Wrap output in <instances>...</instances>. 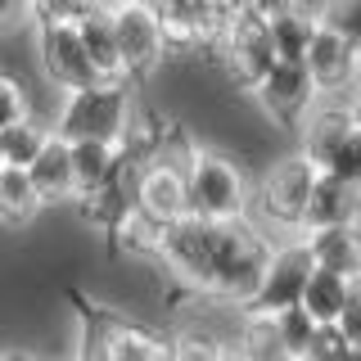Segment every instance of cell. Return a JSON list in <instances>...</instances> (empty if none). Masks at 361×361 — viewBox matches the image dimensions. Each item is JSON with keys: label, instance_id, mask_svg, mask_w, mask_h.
I'll use <instances>...</instances> for the list:
<instances>
[{"label": "cell", "instance_id": "1", "mask_svg": "<svg viewBox=\"0 0 361 361\" xmlns=\"http://www.w3.org/2000/svg\"><path fill=\"white\" fill-rule=\"evenodd\" d=\"M271 257V240L262 231H253L248 221H221L217 226V253H212V280L208 293L221 302H244L253 298L262 267Z\"/></svg>", "mask_w": 361, "mask_h": 361}, {"label": "cell", "instance_id": "2", "mask_svg": "<svg viewBox=\"0 0 361 361\" xmlns=\"http://www.w3.org/2000/svg\"><path fill=\"white\" fill-rule=\"evenodd\" d=\"M127 127H131L127 82H90L63 90L54 135H63V140H122Z\"/></svg>", "mask_w": 361, "mask_h": 361}, {"label": "cell", "instance_id": "3", "mask_svg": "<svg viewBox=\"0 0 361 361\" xmlns=\"http://www.w3.org/2000/svg\"><path fill=\"white\" fill-rule=\"evenodd\" d=\"M185 212L203 221H244L248 217L244 172L226 154L199 149L185 167Z\"/></svg>", "mask_w": 361, "mask_h": 361}, {"label": "cell", "instance_id": "4", "mask_svg": "<svg viewBox=\"0 0 361 361\" xmlns=\"http://www.w3.org/2000/svg\"><path fill=\"white\" fill-rule=\"evenodd\" d=\"M109 23H113V41H118V59H122V77H149L163 63V27L149 0H109Z\"/></svg>", "mask_w": 361, "mask_h": 361}, {"label": "cell", "instance_id": "5", "mask_svg": "<svg viewBox=\"0 0 361 361\" xmlns=\"http://www.w3.org/2000/svg\"><path fill=\"white\" fill-rule=\"evenodd\" d=\"M302 68H307L316 95H325V99H353L361 90V59L353 54V45L338 32H330L321 18H316L312 41L302 50Z\"/></svg>", "mask_w": 361, "mask_h": 361}, {"label": "cell", "instance_id": "6", "mask_svg": "<svg viewBox=\"0 0 361 361\" xmlns=\"http://www.w3.org/2000/svg\"><path fill=\"white\" fill-rule=\"evenodd\" d=\"M316 185V167L302 154L280 158L262 180L257 195V212L276 226V231H302V212H307V195Z\"/></svg>", "mask_w": 361, "mask_h": 361}, {"label": "cell", "instance_id": "7", "mask_svg": "<svg viewBox=\"0 0 361 361\" xmlns=\"http://www.w3.org/2000/svg\"><path fill=\"white\" fill-rule=\"evenodd\" d=\"M307 271H312V257L307 248H302V240L293 244H271V257L262 267V280H257L253 298L244 302L248 316H271V312H285L298 302L302 285H307Z\"/></svg>", "mask_w": 361, "mask_h": 361}, {"label": "cell", "instance_id": "8", "mask_svg": "<svg viewBox=\"0 0 361 361\" xmlns=\"http://www.w3.org/2000/svg\"><path fill=\"white\" fill-rule=\"evenodd\" d=\"M217 45H221L226 73H231L244 90H253L271 73V63H276V50H271V37H267V18L253 14V9L231 14V23H226V37Z\"/></svg>", "mask_w": 361, "mask_h": 361}, {"label": "cell", "instance_id": "9", "mask_svg": "<svg viewBox=\"0 0 361 361\" xmlns=\"http://www.w3.org/2000/svg\"><path fill=\"white\" fill-rule=\"evenodd\" d=\"M90 353L99 361H172V343L145 325L118 321V316L90 312Z\"/></svg>", "mask_w": 361, "mask_h": 361}, {"label": "cell", "instance_id": "10", "mask_svg": "<svg viewBox=\"0 0 361 361\" xmlns=\"http://www.w3.org/2000/svg\"><path fill=\"white\" fill-rule=\"evenodd\" d=\"M253 95H257V104H262V113L271 122H280V127L307 118V109L316 104V86H312L302 59H276L271 73L253 86Z\"/></svg>", "mask_w": 361, "mask_h": 361}, {"label": "cell", "instance_id": "11", "mask_svg": "<svg viewBox=\"0 0 361 361\" xmlns=\"http://www.w3.org/2000/svg\"><path fill=\"white\" fill-rule=\"evenodd\" d=\"M37 54H41V73L50 77L59 90H77L99 82L95 68H90L82 37H77V23H41L37 32Z\"/></svg>", "mask_w": 361, "mask_h": 361}, {"label": "cell", "instance_id": "12", "mask_svg": "<svg viewBox=\"0 0 361 361\" xmlns=\"http://www.w3.org/2000/svg\"><path fill=\"white\" fill-rule=\"evenodd\" d=\"M135 212H145L154 226L176 221L180 212H185V176H180L176 167L149 158V163L135 172Z\"/></svg>", "mask_w": 361, "mask_h": 361}, {"label": "cell", "instance_id": "13", "mask_svg": "<svg viewBox=\"0 0 361 361\" xmlns=\"http://www.w3.org/2000/svg\"><path fill=\"white\" fill-rule=\"evenodd\" d=\"M298 240L307 248L312 267L361 280V231L357 226H316V231H298Z\"/></svg>", "mask_w": 361, "mask_h": 361}, {"label": "cell", "instance_id": "14", "mask_svg": "<svg viewBox=\"0 0 361 361\" xmlns=\"http://www.w3.org/2000/svg\"><path fill=\"white\" fill-rule=\"evenodd\" d=\"M357 221H361V190L330 172H316L307 212H302V231H316V226H357Z\"/></svg>", "mask_w": 361, "mask_h": 361}, {"label": "cell", "instance_id": "15", "mask_svg": "<svg viewBox=\"0 0 361 361\" xmlns=\"http://www.w3.org/2000/svg\"><path fill=\"white\" fill-rule=\"evenodd\" d=\"M68 163H73V195H86L118 176L127 154L122 140H68Z\"/></svg>", "mask_w": 361, "mask_h": 361}, {"label": "cell", "instance_id": "16", "mask_svg": "<svg viewBox=\"0 0 361 361\" xmlns=\"http://www.w3.org/2000/svg\"><path fill=\"white\" fill-rule=\"evenodd\" d=\"M27 180L37 185L41 203H63L73 199V163H68V140L54 131H45L37 158L27 163Z\"/></svg>", "mask_w": 361, "mask_h": 361}, {"label": "cell", "instance_id": "17", "mask_svg": "<svg viewBox=\"0 0 361 361\" xmlns=\"http://www.w3.org/2000/svg\"><path fill=\"white\" fill-rule=\"evenodd\" d=\"M348 131H353V113H348V104H321V109L312 104L307 109V127H302V158L321 172Z\"/></svg>", "mask_w": 361, "mask_h": 361}, {"label": "cell", "instance_id": "18", "mask_svg": "<svg viewBox=\"0 0 361 361\" xmlns=\"http://www.w3.org/2000/svg\"><path fill=\"white\" fill-rule=\"evenodd\" d=\"M77 37H82V50L90 68H95L99 82H127L122 77V59H118V41H113V23H109V9H95L77 23Z\"/></svg>", "mask_w": 361, "mask_h": 361}, {"label": "cell", "instance_id": "19", "mask_svg": "<svg viewBox=\"0 0 361 361\" xmlns=\"http://www.w3.org/2000/svg\"><path fill=\"white\" fill-rule=\"evenodd\" d=\"M348 285H353V280L338 276V271L312 267L307 271V285H302V293H298V307L307 312L316 325H330L334 316H338V307H343V298H348Z\"/></svg>", "mask_w": 361, "mask_h": 361}, {"label": "cell", "instance_id": "20", "mask_svg": "<svg viewBox=\"0 0 361 361\" xmlns=\"http://www.w3.org/2000/svg\"><path fill=\"white\" fill-rule=\"evenodd\" d=\"M45 208L37 185L27 180V167H0V221L27 226Z\"/></svg>", "mask_w": 361, "mask_h": 361}, {"label": "cell", "instance_id": "21", "mask_svg": "<svg viewBox=\"0 0 361 361\" xmlns=\"http://www.w3.org/2000/svg\"><path fill=\"white\" fill-rule=\"evenodd\" d=\"M312 27H316V14H307L302 5L285 9V14H271L267 37H271L276 59H302V50H307V41H312Z\"/></svg>", "mask_w": 361, "mask_h": 361}, {"label": "cell", "instance_id": "22", "mask_svg": "<svg viewBox=\"0 0 361 361\" xmlns=\"http://www.w3.org/2000/svg\"><path fill=\"white\" fill-rule=\"evenodd\" d=\"M271 330H276L280 353H285L289 361H302V353H307V343L316 334V321L293 302V307H285V312H271Z\"/></svg>", "mask_w": 361, "mask_h": 361}, {"label": "cell", "instance_id": "23", "mask_svg": "<svg viewBox=\"0 0 361 361\" xmlns=\"http://www.w3.org/2000/svg\"><path fill=\"white\" fill-rule=\"evenodd\" d=\"M41 140H45V131H41L32 118H23V122H14V127H5V131H0V163H5V167H27L32 158H37Z\"/></svg>", "mask_w": 361, "mask_h": 361}, {"label": "cell", "instance_id": "24", "mask_svg": "<svg viewBox=\"0 0 361 361\" xmlns=\"http://www.w3.org/2000/svg\"><path fill=\"white\" fill-rule=\"evenodd\" d=\"M321 23L330 32H338V37L353 45V54L361 59V0H325Z\"/></svg>", "mask_w": 361, "mask_h": 361}, {"label": "cell", "instance_id": "25", "mask_svg": "<svg viewBox=\"0 0 361 361\" xmlns=\"http://www.w3.org/2000/svg\"><path fill=\"white\" fill-rule=\"evenodd\" d=\"M321 172H330V176H338V180H348V185L361 190V131L357 127L338 140V149L330 154V163H325Z\"/></svg>", "mask_w": 361, "mask_h": 361}, {"label": "cell", "instance_id": "26", "mask_svg": "<svg viewBox=\"0 0 361 361\" xmlns=\"http://www.w3.org/2000/svg\"><path fill=\"white\" fill-rule=\"evenodd\" d=\"M41 23H82L95 9H109V0H27Z\"/></svg>", "mask_w": 361, "mask_h": 361}, {"label": "cell", "instance_id": "27", "mask_svg": "<svg viewBox=\"0 0 361 361\" xmlns=\"http://www.w3.org/2000/svg\"><path fill=\"white\" fill-rule=\"evenodd\" d=\"M113 235L122 240V248H127V253H154V248H158V226L145 217V212H131V217L122 221Z\"/></svg>", "mask_w": 361, "mask_h": 361}, {"label": "cell", "instance_id": "28", "mask_svg": "<svg viewBox=\"0 0 361 361\" xmlns=\"http://www.w3.org/2000/svg\"><path fill=\"white\" fill-rule=\"evenodd\" d=\"M334 330L343 334L348 348H361V280L348 285V298H343V307L334 316Z\"/></svg>", "mask_w": 361, "mask_h": 361}, {"label": "cell", "instance_id": "29", "mask_svg": "<svg viewBox=\"0 0 361 361\" xmlns=\"http://www.w3.org/2000/svg\"><path fill=\"white\" fill-rule=\"evenodd\" d=\"M23 118H27V95H23V86L9 73H0V131L23 122Z\"/></svg>", "mask_w": 361, "mask_h": 361}, {"label": "cell", "instance_id": "30", "mask_svg": "<svg viewBox=\"0 0 361 361\" xmlns=\"http://www.w3.org/2000/svg\"><path fill=\"white\" fill-rule=\"evenodd\" d=\"M343 353H348V343H343V334H338L334 321H330V325H316V334H312L302 361H338Z\"/></svg>", "mask_w": 361, "mask_h": 361}, {"label": "cell", "instance_id": "31", "mask_svg": "<svg viewBox=\"0 0 361 361\" xmlns=\"http://www.w3.org/2000/svg\"><path fill=\"white\" fill-rule=\"evenodd\" d=\"M172 361H221V343L203 334H180L172 343Z\"/></svg>", "mask_w": 361, "mask_h": 361}, {"label": "cell", "instance_id": "32", "mask_svg": "<svg viewBox=\"0 0 361 361\" xmlns=\"http://www.w3.org/2000/svg\"><path fill=\"white\" fill-rule=\"evenodd\" d=\"M27 14V0H0V27H14Z\"/></svg>", "mask_w": 361, "mask_h": 361}, {"label": "cell", "instance_id": "33", "mask_svg": "<svg viewBox=\"0 0 361 361\" xmlns=\"http://www.w3.org/2000/svg\"><path fill=\"white\" fill-rule=\"evenodd\" d=\"M298 0H253V14H262V18H271V14H285V9H293Z\"/></svg>", "mask_w": 361, "mask_h": 361}, {"label": "cell", "instance_id": "34", "mask_svg": "<svg viewBox=\"0 0 361 361\" xmlns=\"http://www.w3.org/2000/svg\"><path fill=\"white\" fill-rule=\"evenodd\" d=\"M226 14H244V9H253V0H217Z\"/></svg>", "mask_w": 361, "mask_h": 361}, {"label": "cell", "instance_id": "35", "mask_svg": "<svg viewBox=\"0 0 361 361\" xmlns=\"http://www.w3.org/2000/svg\"><path fill=\"white\" fill-rule=\"evenodd\" d=\"M348 113H353V127L361 131V90H357V95H353V99H348Z\"/></svg>", "mask_w": 361, "mask_h": 361}, {"label": "cell", "instance_id": "36", "mask_svg": "<svg viewBox=\"0 0 361 361\" xmlns=\"http://www.w3.org/2000/svg\"><path fill=\"white\" fill-rule=\"evenodd\" d=\"M221 361H253L244 348H221Z\"/></svg>", "mask_w": 361, "mask_h": 361}, {"label": "cell", "instance_id": "37", "mask_svg": "<svg viewBox=\"0 0 361 361\" xmlns=\"http://www.w3.org/2000/svg\"><path fill=\"white\" fill-rule=\"evenodd\" d=\"M338 361H361V348H348V353L338 357Z\"/></svg>", "mask_w": 361, "mask_h": 361}, {"label": "cell", "instance_id": "38", "mask_svg": "<svg viewBox=\"0 0 361 361\" xmlns=\"http://www.w3.org/2000/svg\"><path fill=\"white\" fill-rule=\"evenodd\" d=\"M0 361H27V357H18V353H0Z\"/></svg>", "mask_w": 361, "mask_h": 361}, {"label": "cell", "instance_id": "39", "mask_svg": "<svg viewBox=\"0 0 361 361\" xmlns=\"http://www.w3.org/2000/svg\"><path fill=\"white\" fill-rule=\"evenodd\" d=\"M82 361H99V357H95V353H90V348H86V357H82Z\"/></svg>", "mask_w": 361, "mask_h": 361}, {"label": "cell", "instance_id": "40", "mask_svg": "<svg viewBox=\"0 0 361 361\" xmlns=\"http://www.w3.org/2000/svg\"><path fill=\"white\" fill-rule=\"evenodd\" d=\"M0 167H5V163H0Z\"/></svg>", "mask_w": 361, "mask_h": 361}]
</instances>
